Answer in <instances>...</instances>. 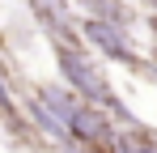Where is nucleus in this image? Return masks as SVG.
I'll return each instance as SVG.
<instances>
[{"instance_id": "39448f33", "label": "nucleus", "mask_w": 157, "mask_h": 153, "mask_svg": "<svg viewBox=\"0 0 157 153\" xmlns=\"http://www.w3.org/2000/svg\"><path fill=\"white\" fill-rule=\"evenodd\" d=\"M110 153H157V132L132 124V128H123V132H115Z\"/></svg>"}, {"instance_id": "6e6552de", "label": "nucleus", "mask_w": 157, "mask_h": 153, "mask_svg": "<svg viewBox=\"0 0 157 153\" xmlns=\"http://www.w3.org/2000/svg\"><path fill=\"white\" fill-rule=\"evenodd\" d=\"M144 68H153V76H157V60H153V64H144Z\"/></svg>"}, {"instance_id": "f03ea898", "label": "nucleus", "mask_w": 157, "mask_h": 153, "mask_svg": "<svg viewBox=\"0 0 157 153\" xmlns=\"http://www.w3.org/2000/svg\"><path fill=\"white\" fill-rule=\"evenodd\" d=\"M77 34H81V43L94 51V55H106L110 64H123L132 73H144V55L136 51V38H132L128 26H115V22H102V17L81 13L77 17Z\"/></svg>"}, {"instance_id": "7ed1b4c3", "label": "nucleus", "mask_w": 157, "mask_h": 153, "mask_svg": "<svg viewBox=\"0 0 157 153\" xmlns=\"http://www.w3.org/2000/svg\"><path fill=\"white\" fill-rule=\"evenodd\" d=\"M30 13H34V22L38 30H47L51 38H68V43H77V17H72V9L64 4V0H26Z\"/></svg>"}, {"instance_id": "f257e3e1", "label": "nucleus", "mask_w": 157, "mask_h": 153, "mask_svg": "<svg viewBox=\"0 0 157 153\" xmlns=\"http://www.w3.org/2000/svg\"><path fill=\"white\" fill-rule=\"evenodd\" d=\"M51 51H55V73H59V81L72 89V94H81V98L89 102H110L115 98V85H110V76H106V68L98 64V55L85 47V43H68V38H51Z\"/></svg>"}, {"instance_id": "20e7f679", "label": "nucleus", "mask_w": 157, "mask_h": 153, "mask_svg": "<svg viewBox=\"0 0 157 153\" xmlns=\"http://www.w3.org/2000/svg\"><path fill=\"white\" fill-rule=\"evenodd\" d=\"M26 124L34 128V132H43V136H47L51 145H59V149H77V145H72V136H68V128L59 124V115H51L38 98L26 102Z\"/></svg>"}, {"instance_id": "423d86ee", "label": "nucleus", "mask_w": 157, "mask_h": 153, "mask_svg": "<svg viewBox=\"0 0 157 153\" xmlns=\"http://www.w3.org/2000/svg\"><path fill=\"white\" fill-rule=\"evenodd\" d=\"M128 4H140L144 13H157V0H128Z\"/></svg>"}, {"instance_id": "0eeeda50", "label": "nucleus", "mask_w": 157, "mask_h": 153, "mask_svg": "<svg viewBox=\"0 0 157 153\" xmlns=\"http://www.w3.org/2000/svg\"><path fill=\"white\" fill-rule=\"evenodd\" d=\"M149 30H153V34H157V13H149Z\"/></svg>"}]
</instances>
